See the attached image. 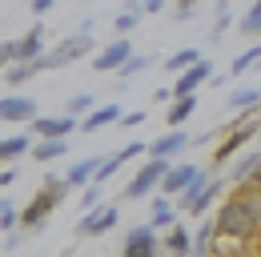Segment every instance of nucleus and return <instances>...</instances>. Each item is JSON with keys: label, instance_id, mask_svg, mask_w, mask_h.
Returning a JSON list of instances; mask_svg holds the SVG:
<instances>
[{"label": "nucleus", "instance_id": "obj_8", "mask_svg": "<svg viewBox=\"0 0 261 257\" xmlns=\"http://www.w3.org/2000/svg\"><path fill=\"white\" fill-rule=\"evenodd\" d=\"M117 221H121V209L117 205H97V209H89L76 221V233L81 237H105L109 229H117Z\"/></svg>", "mask_w": 261, "mask_h": 257}, {"label": "nucleus", "instance_id": "obj_28", "mask_svg": "<svg viewBox=\"0 0 261 257\" xmlns=\"http://www.w3.org/2000/svg\"><path fill=\"white\" fill-rule=\"evenodd\" d=\"M93 109H97V96H93V93H76V96H68V105H65V113H68V117H76V121L89 117Z\"/></svg>", "mask_w": 261, "mask_h": 257}, {"label": "nucleus", "instance_id": "obj_17", "mask_svg": "<svg viewBox=\"0 0 261 257\" xmlns=\"http://www.w3.org/2000/svg\"><path fill=\"white\" fill-rule=\"evenodd\" d=\"M161 249H165L169 257H189V249H193V237H189V229H185V225H173V229H165Z\"/></svg>", "mask_w": 261, "mask_h": 257}, {"label": "nucleus", "instance_id": "obj_43", "mask_svg": "<svg viewBox=\"0 0 261 257\" xmlns=\"http://www.w3.org/2000/svg\"><path fill=\"white\" fill-rule=\"evenodd\" d=\"M257 137H261V128H257Z\"/></svg>", "mask_w": 261, "mask_h": 257}, {"label": "nucleus", "instance_id": "obj_35", "mask_svg": "<svg viewBox=\"0 0 261 257\" xmlns=\"http://www.w3.org/2000/svg\"><path fill=\"white\" fill-rule=\"evenodd\" d=\"M117 125H125V128H137V125H145V109H133V113H121V121Z\"/></svg>", "mask_w": 261, "mask_h": 257}, {"label": "nucleus", "instance_id": "obj_6", "mask_svg": "<svg viewBox=\"0 0 261 257\" xmlns=\"http://www.w3.org/2000/svg\"><path fill=\"white\" fill-rule=\"evenodd\" d=\"M205 177H209V173H205L201 165H193V161H173V165L165 169V177H161V197H181L189 185L205 181Z\"/></svg>", "mask_w": 261, "mask_h": 257}, {"label": "nucleus", "instance_id": "obj_9", "mask_svg": "<svg viewBox=\"0 0 261 257\" xmlns=\"http://www.w3.org/2000/svg\"><path fill=\"white\" fill-rule=\"evenodd\" d=\"M33 141H68V133H76L81 121L76 117H33Z\"/></svg>", "mask_w": 261, "mask_h": 257}, {"label": "nucleus", "instance_id": "obj_3", "mask_svg": "<svg viewBox=\"0 0 261 257\" xmlns=\"http://www.w3.org/2000/svg\"><path fill=\"white\" fill-rule=\"evenodd\" d=\"M225 197V177H205V181H197V185H189V189L177 197V209L181 213H189V217H205L217 201Z\"/></svg>", "mask_w": 261, "mask_h": 257}, {"label": "nucleus", "instance_id": "obj_19", "mask_svg": "<svg viewBox=\"0 0 261 257\" xmlns=\"http://www.w3.org/2000/svg\"><path fill=\"white\" fill-rule=\"evenodd\" d=\"M233 113H249V109H261V89L257 85H241V89H233L225 100Z\"/></svg>", "mask_w": 261, "mask_h": 257}, {"label": "nucleus", "instance_id": "obj_5", "mask_svg": "<svg viewBox=\"0 0 261 257\" xmlns=\"http://www.w3.org/2000/svg\"><path fill=\"white\" fill-rule=\"evenodd\" d=\"M173 161H157V157H149L137 173L129 177V185H125V201H145V197H153V189H161V177H165V169H169Z\"/></svg>", "mask_w": 261, "mask_h": 257}, {"label": "nucleus", "instance_id": "obj_39", "mask_svg": "<svg viewBox=\"0 0 261 257\" xmlns=\"http://www.w3.org/2000/svg\"><path fill=\"white\" fill-rule=\"evenodd\" d=\"M12 181H16V169H4V173H0V189H8Z\"/></svg>", "mask_w": 261, "mask_h": 257}, {"label": "nucleus", "instance_id": "obj_15", "mask_svg": "<svg viewBox=\"0 0 261 257\" xmlns=\"http://www.w3.org/2000/svg\"><path fill=\"white\" fill-rule=\"evenodd\" d=\"M16 57L29 61V64L44 57V24H33L24 36H16Z\"/></svg>", "mask_w": 261, "mask_h": 257}, {"label": "nucleus", "instance_id": "obj_37", "mask_svg": "<svg viewBox=\"0 0 261 257\" xmlns=\"http://www.w3.org/2000/svg\"><path fill=\"white\" fill-rule=\"evenodd\" d=\"M20 241H24V233H20V229H16V233H8V237H4V249H16V245H20Z\"/></svg>", "mask_w": 261, "mask_h": 257}, {"label": "nucleus", "instance_id": "obj_13", "mask_svg": "<svg viewBox=\"0 0 261 257\" xmlns=\"http://www.w3.org/2000/svg\"><path fill=\"white\" fill-rule=\"evenodd\" d=\"M129 57H133V40H129V36H117L113 44H105V48L97 53L93 68H97V72H117L121 64L129 61Z\"/></svg>", "mask_w": 261, "mask_h": 257}, {"label": "nucleus", "instance_id": "obj_24", "mask_svg": "<svg viewBox=\"0 0 261 257\" xmlns=\"http://www.w3.org/2000/svg\"><path fill=\"white\" fill-rule=\"evenodd\" d=\"M213 221H201L197 225V233H193V249H189V257H209L213 253Z\"/></svg>", "mask_w": 261, "mask_h": 257}, {"label": "nucleus", "instance_id": "obj_27", "mask_svg": "<svg viewBox=\"0 0 261 257\" xmlns=\"http://www.w3.org/2000/svg\"><path fill=\"white\" fill-rule=\"evenodd\" d=\"M253 64H257V68H261V40H257V44H253V48H245V53H241L237 61L229 64V72H225V76H245V72H249Z\"/></svg>", "mask_w": 261, "mask_h": 257}, {"label": "nucleus", "instance_id": "obj_11", "mask_svg": "<svg viewBox=\"0 0 261 257\" xmlns=\"http://www.w3.org/2000/svg\"><path fill=\"white\" fill-rule=\"evenodd\" d=\"M189 145H193V137H189L185 128H165L161 137L149 145V157H157V161H173V157H181Z\"/></svg>", "mask_w": 261, "mask_h": 257}, {"label": "nucleus", "instance_id": "obj_14", "mask_svg": "<svg viewBox=\"0 0 261 257\" xmlns=\"http://www.w3.org/2000/svg\"><path fill=\"white\" fill-rule=\"evenodd\" d=\"M105 157H85V161H72L65 169V185L68 189H85V185H93V177H97V165Z\"/></svg>", "mask_w": 261, "mask_h": 257}, {"label": "nucleus", "instance_id": "obj_20", "mask_svg": "<svg viewBox=\"0 0 261 257\" xmlns=\"http://www.w3.org/2000/svg\"><path fill=\"white\" fill-rule=\"evenodd\" d=\"M29 149H33V137H29V133H16V137H4V141H0V161L8 165V161L24 157Z\"/></svg>", "mask_w": 261, "mask_h": 257}, {"label": "nucleus", "instance_id": "obj_4", "mask_svg": "<svg viewBox=\"0 0 261 257\" xmlns=\"http://www.w3.org/2000/svg\"><path fill=\"white\" fill-rule=\"evenodd\" d=\"M93 53V36H85V32H72L68 40H61L57 48H44V57L33 61L36 72H48V68H65V64L81 61V57H89Z\"/></svg>", "mask_w": 261, "mask_h": 257}, {"label": "nucleus", "instance_id": "obj_26", "mask_svg": "<svg viewBox=\"0 0 261 257\" xmlns=\"http://www.w3.org/2000/svg\"><path fill=\"white\" fill-rule=\"evenodd\" d=\"M197 61H201V53H197V48H177V53L165 61V68H169L173 76H181V72H189Z\"/></svg>", "mask_w": 261, "mask_h": 257}, {"label": "nucleus", "instance_id": "obj_30", "mask_svg": "<svg viewBox=\"0 0 261 257\" xmlns=\"http://www.w3.org/2000/svg\"><path fill=\"white\" fill-rule=\"evenodd\" d=\"M153 61H157V57H145V53H133L129 61H125L121 68H117V76H125V81H129V76H137V72H145V68H153Z\"/></svg>", "mask_w": 261, "mask_h": 257}, {"label": "nucleus", "instance_id": "obj_25", "mask_svg": "<svg viewBox=\"0 0 261 257\" xmlns=\"http://www.w3.org/2000/svg\"><path fill=\"white\" fill-rule=\"evenodd\" d=\"M33 161H57V157H68V141H33Z\"/></svg>", "mask_w": 261, "mask_h": 257}, {"label": "nucleus", "instance_id": "obj_33", "mask_svg": "<svg viewBox=\"0 0 261 257\" xmlns=\"http://www.w3.org/2000/svg\"><path fill=\"white\" fill-rule=\"evenodd\" d=\"M97 205H105V185H85V193H81V209L89 213V209H97Z\"/></svg>", "mask_w": 261, "mask_h": 257}, {"label": "nucleus", "instance_id": "obj_2", "mask_svg": "<svg viewBox=\"0 0 261 257\" xmlns=\"http://www.w3.org/2000/svg\"><path fill=\"white\" fill-rule=\"evenodd\" d=\"M261 128V109H249V113H237V121L225 125L221 133V141H217V149H213V169H225V161H233L253 137H257Z\"/></svg>", "mask_w": 261, "mask_h": 257}, {"label": "nucleus", "instance_id": "obj_36", "mask_svg": "<svg viewBox=\"0 0 261 257\" xmlns=\"http://www.w3.org/2000/svg\"><path fill=\"white\" fill-rule=\"evenodd\" d=\"M57 0H29V8H33V16H44L48 8H53Z\"/></svg>", "mask_w": 261, "mask_h": 257}, {"label": "nucleus", "instance_id": "obj_32", "mask_svg": "<svg viewBox=\"0 0 261 257\" xmlns=\"http://www.w3.org/2000/svg\"><path fill=\"white\" fill-rule=\"evenodd\" d=\"M33 76H36V68L29 61H16L12 68H4V81H8V85H24V81H33Z\"/></svg>", "mask_w": 261, "mask_h": 257}, {"label": "nucleus", "instance_id": "obj_16", "mask_svg": "<svg viewBox=\"0 0 261 257\" xmlns=\"http://www.w3.org/2000/svg\"><path fill=\"white\" fill-rule=\"evenodd\" d=\"M121 121V105H97L89 117H81V133H97V128H109Z\"/></svg>", "mask_w": 261, "mask_h": 257}, {"label": "nucleus", "instance_id": "obj_1", "mask_svg": "<svg viewBox=\"0 0 261 257\" xmlns=\"http://www.w3.org/2000/svg\"><path fill=\"white\" fill-rule=\"evenodd\" d=\"M65 197H68L65 177H44V185L33 193V201L20 209V233H40L48 225V217L65 205Z\"/></svg>", "mask_w": 261, "mask_h": 257}, {"label": "nucleus", "instance_id": "obj_34", "mask_svg": "<svg viewBox=\"0 0 261 257\" xmlns=\"http://www.w3.org/2000/svg\"><path fill=\"white\" fill-rule=\"evenodd\" d=\"M16 61H20V57H16V40H4V44H0V72L12 68Z\"/></svg>", "mask_w": 261, "mask_h": 257}, {"label": "nucleus", "instance_id": "obj_42", "mask_svg": "<svg viewBox=\"0 0 261 257\" xmlns=\"http://www.w3.org/2000/svg\"><path fill=\"white\" fill-rule=\"evenodd\" d=\"M249 257H261V253H249Z\"/></svg>", "mask_w": 261, "mask_h": 257}, {"label": "nucleus", "instance_id": "obj_7", "mask_svg": "<svg viewBox=\"0 0 261 257\" xmlns=\"http://www.w3.org/2000/svg\"><path fill=\"white\" fill-rule=\"evenodd\" d=\"M161 237H157V229L145 221V225H133L129 233H125V245H121V257H161Z\"/></svg>", "mask_w": 261, "mask_h": 257}, {"label": "nucleus", "instance_id": "obj_40", "mask_svg": "<svg viewBox=\"0 0 261 257\" xmlns=\"http://www.w3.org/2000/svg\"><path fill=\"white\" fill-rule=\"evenodd\" d=\"M153 100H157V105H169V100H173V89H157V93H153Z\"/></svg>", "mask_w": 261, "mask_h": 257}, {"label": "nucleus", "instance_id": "obj_41", "mask_svg": "<svg viewBox=\"0 0 261 257\" xmlns=\"http://www.w3.org/2000/svg\"><path fill=\"white\" fill-rule=\"evenodd\" d=\"M201 0H177V8H197Z\"/></svg>", "mask_w": 261, "mask_h": 257}, {"label": "nucleus", "instance_id": "obj_22", "mask_svg": "<svg viewBox=\"0 0 261 257\" xmlns=\"http://www.w3.org/2000/svg\"><path fill=\"white\" fill-rule=\"evenodd\" d=\"M257 169H261V153H245V157L229 169V177H233V185H249V177H253Z\"/></svg>", "mask_w": 261, "mask_h": 257}, {"label": "nucleus", "instance_id": "obj_38", "mask_svg": "<svg viewBox=\"0 0 261 257\" xmlns=\"http://www.w3.org/2000/svg\"><path fill=\"white\" fill-rule=\"evenodd\" d=\"M165 0H141V12H161Z\"/></svg>", "mask_w": 261, "mask_h": 257}, {"label": "nucleus", "instance_id": "obj_10", "mask_svg": "<svg viewBox=\"0 0 261 257\" xmlns=\"http://www.w3.org/2000/svg\"><path fill=\"white\" fill-rule=\"evenodd\" d=\"M33 117H40L33 96H24V93L0 96V121H4V125H29Z\"/></svg>", "mask_w": 261, "mask_h": 257}, {"label": "nucleus", "instance_id": "obj_23", "mask_svg": "<svg viewBox=\"0 0 261 257\" xmlns=\"http://www.w3.org/2000/svg\"><path fill=\"white\" fill-rule=\"evenodd\" d=\"M141 16H145V12H141V0H129V8H125V12H117V20H113L117 36H129V32L141 24Z\"/></svg>", "mask_w": 261, "mask_h": 257}, {"label": "nucleus", "instance_id": "obj_29", "mask_svg": "<svg viewBox=\"0 0 261 257\" xmlns=\"http://www.w3.org/2000/svg\"><path fill=\"white\" fill-rule=\"evenodd\" d=\"M16 229H20V209L8 197H0V233H16Z\"/></svg>", "mask_w": 261, "mask_h": 257}, {"label": "nucleus", "instance_id": "obj_12", "mask_svg": "<svg viewBox=\"0 0 261 257\" xmlns=\"http://www.w3.org/2000/svg\"><path fill=\"white\" fill-rule=\"evenodd\" d=\"M213 72H217V68H213V61H205V57H201L189 72H181V76H177L173 96H197V89H201V85H209V81H213Z\"/></svg>", "mask_w": 261, "mask_h": 257}, {"label": "nucleus", "instance_id": "obj_31", "mask_svg": "<svg viewBox=\"0 0 261 257\" xmlns=\"http://www.w3.org/2000/svg\"><path fill=\"white\" fill-rule=\"evenodd\" d=\"M237 32H241V36H261V0L237 20Z\"/></svg>", "mask_w": 261, "mask_h": 257}, {"label": "nucleus", "instance_id": "obj_18", "mask_svg": "<svg viewBox=\"0 0 261 257\" xmlns=\"http://www.w3.org/2000/svg\"><path fill=\"white\" fill-rule=\"evenodd\" d=\"M193 113H197V96H173L169 100V113H165V125L181 128L185 121H193Z\"/></svg>", "mask_w": 261, "mask_h": 257}, {"label": "nucleus", "instance_id": "obj_21", "mask_svg": "<svg viewBox=\"0 0 261 257\" xmlns=\"http://www.w3.org/2000/svg\"><path fill=\"white\" fill-rule=\"evenodd\" d=\"M153 229H173V225H177V209H173V201H169V197H161V193H157V197H153Z\"/></svg>", "mask_w": 261, "mask_h": 257}]
</instances>
